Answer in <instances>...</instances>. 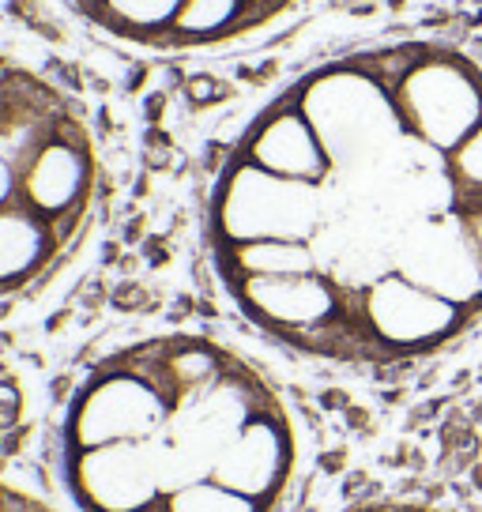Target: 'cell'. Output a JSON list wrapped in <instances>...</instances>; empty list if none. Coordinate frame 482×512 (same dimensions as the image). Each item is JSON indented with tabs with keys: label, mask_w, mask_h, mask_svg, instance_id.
Returning a JSON list of instances; mask_svg holds the SVG:
<instances>
[{
	"label": "cell",
	"mask_w": 482,
	"mask_h": 512,
	"mask_svg": "<svg viewBox=\"0 0 482 512\" xmlns=\"http://www.w3.org/2000/svg\"><path fill=\"white\" fill-rule=\"evenodd\" d=\"M211 272L298 358L400 369L482 324V64L407 38L279 87L204 208Z\"/></svg>",
	"instance_id": "cell-1"
},
{
	"label": "cell",
	"mask_w": 482,
	"mask_h": 512,
	"mask_svg": "<svg viewBox=\"0 0 482 512\" xmlns=\"http://www.w3.org/2000/svg\"><path fill=\"white\" fill-rule=\"evenodd\" d=\"M343 512H456L445 505H430V501H407V497H385V501H358Z\"/></svg>",
	"instance_id": "cell-6"
},
{
	"label": "cell",
	"mask_w": 482,
	"mask_h": 512,
	"mask_svg": "<svg viewBox=\"0 0 482 512\" xmlns=\"http://www.w3.org/2000/svg\"><path fill=\"white\" fill-rule=\"evenodd\" d=\"M298 0H68V8L113 42L159 53L219 49L272 27Z\"/></svg>",
	"instance_id": "cell-4"
},
{
	"label": "cell",
	"mask_w": 482,
	"mask_h": 512,
	"mask_svg": "<svg viewBox=\"0 0 482 512\" xmlns=\"http://www.w3.org/2000/svg\"><path fill=\"white\" fill-rule=\"evenodd\" d=\"M98 196L102 159L87 113L42 72L0 57V305L65 272Z\"/></svg>",
	"instance_id": "cell-3"
},
{
	"label": "cell",
	"mask_w": 482,
	"mask_h": 512,
	"mask_svg": "<svg viewBox=\"0 0 482 512\" xmlns=\"http://www.w3.org/2000/svg\"><path fill=\"white\" fill-rule=\"evenodd\" d=\"M57 460L76 512H279L298 430L245 354L162 332L83 373L61 415Z\"/></svg>",
	"instance_id": "cell-2"
},
{
	"label": "cell",
	"mask_w": 482,
	"mask_h": 512,
	"mask_svg": "<svg viewBox=\"0 0 482 512\" xmlns=\"http://www.w3.org/2000/svg\"><path fill=\"white\" fill-rule=\"evenodd\" d=\"M0 512H57V509L46 505L42 497H34L31 490H23V486L0 482Z\"/></svg>",
	"instance_id": "cell-5"
}]
</instances>
